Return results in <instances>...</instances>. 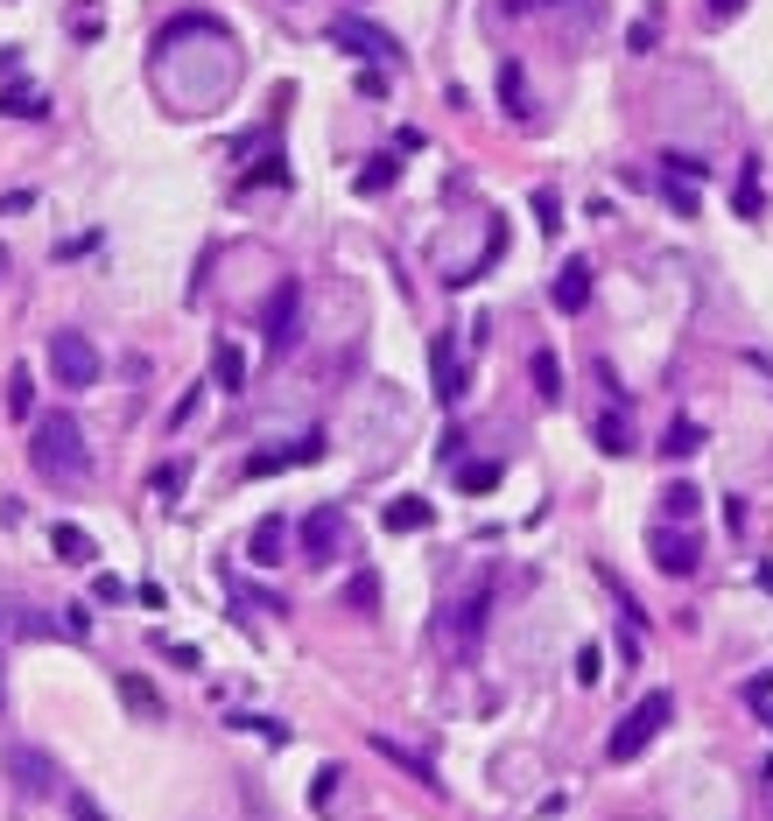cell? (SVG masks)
<instances>
[{"label": "cell", "instance_id": "cell-1", "mask_svg": "<svg viewBox=\"0 0 773 821\" xmlns=\"http://www.w3.org/2000/svg\"><path fill=\"white\" fill-rule=\"evenodd\" d=\"M28 464H36L42 477H56V485H85L92 450H85L78 414H42V422L28 428Z\"/></svg>", "mask_w": 773, "mask_h": 821}, {"label": "cell", "instance_id": "cell-2", "mask_svg": "<svg viewBox=\"0 0 773 821\" xmlns=\"http://www.w3.org/2000/svg\"><path fill=\"white\" fill-rule=\"evenodd\" d=\"M668 716H675V695H668V689H647L641 703H633V709L612 723V737H605V758H612V766H633V758H641L647 744L668 730Z\"/></svg>", "mask_w": 773, "mask_h": 821}, {"label": "cell", "instance_id": "cell-3", "mask_svg": "<svg viewBox=\"0 0 773 821\" xmlns=\"http://www.w3.org/2000/svg\"><path fill=\"white\" fill-rule=\"evenodd\" d=\"M331 42H338V50H352V56H366V64H380V70H401V42L386 36V28L359 22V14H338V22H331Z\"/></svg>", "mask_w": 773, "mask_h": 821}, {"label": "cell", "instance_id": "cell-4", "mask_svg": "<svg viewBox=\"0 0 773 821\" xmlns=\"http://www.w3.org/2000/svg\"><path fill=\"white\" fill-rule=\"evenodd\" d=\"M50 372H56L64 386H99V351H92V337L56 331V337H50Z\"/></svg>", "mask_w": 773, "mask_h": 821}, {"label": "cell", "instance_id": "cell-5", "mask_svg": "<svg viewBox=\"0 0 773 821\" xmlns=\"http://www.w3.org/2000/svg\"><path fill=\"white\" fill-rule=\"evenodd\" d=\"M647 555H654V569H668V576H696L704 541H696L689 527H654V534H647Z\"/></svg>", "mask_w": 773, "mask_h": 821}, {"label": "cell", "instance_id": "cell-6", "mask_svg": "<svg viewBox=\"0 0 773 821\" xmlns=\"http://www.w3.org/2000/svg\"><path fill=\"white\" fill-rule=\"evenodd\" d=\"M485 604H493V590H471L465 604L451 611V618H443V632H451V646H457V660H471V653H479V639H485Z\"/></svg>", "mask_w": 773, "mask_h": 821}, {"label": "cell", "instance_id": "cell-7", "mask_svg": "<svg viewBox=\"0 0 773 821\" xmlns=\"http://www.w3.org/2000/svg\"><path fill=\"white\" fill-rule=\"evenodd\" d=\"M8 780L22 786L28 800H50L56 786H64V780H56V766H50L42 752H28V744H14V752H8Z\"/></svg>", "mask_w": 773, "mask_h": 821}, {"label": "cell", "instance_id": "cell-8", "mask_svg": "<svg viewBox=\"0 0 773 821\" xmlns=\"http://www.w3.org/2000/svg\"><path fill=\"white\" fill-rule=\"evenodd\" d=\"M338 548H345V513H338V505H317V513L303 519V555L309 562H331Z\"/></svg>", "mask_w": 773, "mask_h": 821}, {"label": "cell", "instance_id": "cell-9", "mask_svg": "<svg viewBox=\"0 0 773 821\" xmlns=\"http://www.w3.org/2000/svg\"><path fill=\"white\" fill-rule=\"evenodd\" d=\"M295 323H303V295H295V281H281L275 309H267V351H289L295 345Z\"/></svg>", "mask_w": 773, "mask_h": 821}, {"label": "cell", "instance_id": "cell-10", "mask_svg": "<svg viewBox=\"0 0 773 821\" xmlns=\"http://www.w3.org/2000/svg\"><path fill=\"white\" fill-rule=\"evenodd\" d=\"M429 380H436L443 400H465V358H457L451 337H436V345H429Z\"/></svg>", "mask_w": 773, "mask_h": 821}, {"label": "cell", "instance_id": "cell-11", "mask_svg": "<svg viewBox=\"0 0 773 821\" xmlns=\"http://www.w3.org/2000/svg\"><path fill=\"white\" fill-rule=\"evenodd\" d=\"M556 309H562V317L591 309V260H562L556 267Z\"/></svg>", "mask_w": 773, "mask_h": 821}, {"label": "cell", "instance_id": "cell-12", "mask_svg": "<svg viewBox=\"0 0 773 821\" xmlns=\"http://www.w3.org/2000/svg\"><path fill=\"white\" fill-rule=\"evenodd\" d=\"M324 442L317 436H303V442H289V450H261L254 464H246V477H275V471H289V464H309V457H317Z\"/></svg>", "mask_w": 773, "mask_h": 821}, {"label": "cell", "instance_id": "cell-13", "mask_svg": "<svg viewBox=\"0 0 773 821\" xmlns=\"http://www.w3.org/2000/svg\"><path fill=\"white\" fill-rule=\"evenodd\" d=\"M386 527L394 534H422V527H436V505L429 499H386Z\"/></svg>", "mask_w": 773, "mask_h": 821}, {"label": "cell", "instance_id": "cell-14", "mask_svg": "<svg viewBox=\"0 0 773 821\" xmlns=\"http://www.w3.org/2000/svg\"><path fill=\"white\" fill-rule=\"evenodd\" d=\"M0 113L8 119H50V99L36 85H0Z\"/></svg>", "mask_w": 773, "mask_h": 821}, {"label": "cell", "instance_id": "cell-15", "mask_svg": "<svg viewBox=\"0 0 773 821\" xmlns=\"http://www.w3.org/2000/svg\"><path fill=\"white\" fill-rule=\"evenodd\" d=\"M281 548H289V527H281V519H261V527L246 534V555H254L261 569H267V562H281Z\"/></svg>", "mask_w": 773, "mask_h": 821}, {"label": "cell", "instance_id": "cell-16", "mask_svg": "<svg viewBox=\"0 0 773 821\" xmlns=\"http://www.w3.org/2000/svg\"><path fill=\"white\" fill-rule=\"evenodd\" d=\"M8 414H14V422H36V372H28V365L8 372Z\"/></svg>", "mask_w": 773, "mask_h": 821}, {"label": "cell", "instance_id": "cell-17", "mask_svg": "<svg viewBox=\"0 0 773 821\" xmlns=\"http://www.w3.org/2000/svg\"><path fill=\"white\" fill-rule=\"evenodd\" d=\"M50 548H56L64 562H78V569L99 555V548H92V534H85V527H71V519H64V527H50Z\"/></svg>", "mask_w": 773, "mask_h": 821}, {"label": "cell", "instance_id": "cell-18", "mask_svg": "<svg viewBox=\"0 0 773 821\" xmlns=\"http://www.w3.org/2000/svg\"><path fill=\"white\" fill-rule=\"evenodd\" d=\"M212 358H218V365H212V372H218V386H226V394H240V386H246V358H240V345H218Z\"/></svg>", "mask_w": 773, "mask_h": 821}, {"label": "cell", "instance_id": "cell-19", "mask_svg": "<svg viewBox=\"0 0 773 821\" xmlns=\"http://www.w3.org/2000/svg\"><path fill=\"white\" fill-rule=\"evenodd\" d=\"M183 471H190V464H176V457H169V464H155V477H148V491H155L162 505H176V499H183Z\"/></svg>", "mask_w": 773, "mask_h": 821}, {"label": "cell", "instance_id": "cell-20", "mask_svg": "<svg viewBox=\"0 0 773 821\" xmlns=\"http://www.w3.org/2000/svg\"><path fill=\"white\" fill-rule=\"evenodd\" d=\"M394 176H401V162H394V155H373V162L359 169V190H366V197H380V190H394Z\"/></svg>", "mask_w": 773, "mask_h": 821}, {"label": "cell", "instance_id": "cell-21", "mask_svg": "<svg viewBox=\"0 0 773 821\" xmlns=\"http://www.w3.org/2000/svg\"><path fill=\"white\" fill-rule=\"evenodd\" d=\"M760 162H746V169H738V218H760Z\"/></svg>", "mask_w": 773, "mask_h": 821}, {"label": "cell", "instance_id": "cell-22", "mask_svg": "<svg viewBox=\"0 0 773 821\" xmlns=\"http://www.w3.org/2000/svg\"><path fill=\"white\" fill-rule=\"evenodd\" d=\"M534 394H542V400H556V394H562V365H556V351H534Z\"/></svg>", "mask_w": 773, "mask_h": 821}, {"label": "cell", "instance_id": "cell-23", "mask_svg": "<svg viewBox=\"0 0 773 821\" xmlns=\"http://www.w3.org/2000/svg\"><path fill=\"white\" fill-rule=\"evenodd\" d=\"M121 695H127V709H134V716H155V709H162V703H155V689H148L141 675H121Z\"/></svg>", "mask_w": 773, "mask_h": 821}, {"label": "cell", "instance_id": "cell-24", "mask_svg": "<svg viewBox=\"0 0 773 821\" xmlns=\"http://www.w3.org/2000/svg\"><path fill=\"white\" fill-rule=\"evenodd\" d=\"M338 786H345V780H338V766H324V772H317V780H309V808H317V814H331V800H338Z\"/></svg>", "mask_w": 773, "mask_h": 821}, {"label": "cell", "instance_id": "cell-25", "mask_svg": "<svg viewBox=\"0 0 773 821\" xmlns=\"http://www.w3.org/2000/svg\"><path fill=\"white\" fill-rule=\"evenodd\" d=\"M457 485L479 499V491H493V485H499V464H493V457H479V464H465V477H457Z\"/></svg>", "mask_w": 773, "mask_h": 821}, {"label": "cell", "instance_id": "cell-26", "mask_svg": "<svg viewBox=\"0 0 773 821\" xmlns=\"http://www.w3.org/2000/svg\"><path fill=\"white\" fill-rule=\"evenodd\" d=\"M240 190H289V169H281V162H261V169L240 176Z\"/></svg>", "mask_w": 773, "mask_h": 821}, {"label": "cell", "instance_id": "cell-27", "mask_svg": "<svg viewBox=\"0 0 773 821\" xmlns=\"http://www.w3.org/2000/svg\"><path fill=\"white\" fill-rule=\"evenodd\" d=\"M499 99H507V113L528 119V92H520V64H499Z\"/></svg>", "mask_w": 773, "mask_h": 821}, {"label": "cell", "instance_id": "cell-28", "mask_svg": "<svg viewBox=\"0 0 773 821\" xmlns=\"http://www.w3.org/2000/svg\"><path fill=\"white\" fill-rule=\"evenodd\" d=\"M528 204H534V226H542L548 239H556V226H562V204H556V190H534Z\"/></svg>", "mask_w": 773, "mask_h": 821}, {"label": "cell", "instance_id": "cell-29", "mask_svg": "<svg viewBox=\"0 0 773 821\" xmlns=\"http://www.w3.org/2000/svg\"><path fill=\"white\" fill-rule=\"evenodd\" d=\"M598 442H605V450H619V457H626V450H633V428H626V414H605V422H598Z\"/></svg>", "mask_w": 773, "mask_h": 821}, {"label": "cell", "instance_id": "cell-30", "mask_svg": "<svg viewBox=\"0 0 773 821\" xmlns=\"http://www.w3.org/2000/svg\"><path fill=\"white\" fill-rule=\"evenodd\" d=\"M689 450H704V428H696V422H675V428H668V457H689Z\"/></svg>", "mask_w": 773, "mask_h": 821}, {"label": "cell", "instance_id": "cell-31", "mask_svg": "<svg viewBox=\"0 0 773 821\" xmlns=\"http://www.w3.org/2000/svg\"><path fill=\"white\" fill-rule=\"evenodd\" d=\"M668 513H675V519L696 513V485H689V477H675V485H668Z\"/></svg>", "mask_w": 773, "mask_h": 821}, {"label": "cell", "instance_id": "cell-32", "mask_svg": "<svg viewBox=\"0 0 773 821\" xmlns=\"http://www.w3.org/2000/svg\"><path fill=\"white\" fill-rule=\"evenodd\" d=\"M661 197H668V204H675V211H682V218H696V190H689V183H675V176H668V183H661Z\"/></svg>", "mask_w": 773, "mask_h": 821}, {"label": "cell", "instance_id": "cell-33", "mask_svg": "<svg viewBox=\"0 0 773 821\" xmlns=\"http://www.w3.org/2000/svg\"><path fill=\"white\" fill-rule=\"evenodd\" d=\"M92 596H99V604H127V583H121V576H92Z\"/></svg>", "mask_w": 773, "mask_h": 821}, {"label": "cell", "instance_id": "cell-34", "mask_svg": "<svg viewBox=\"0 0 773 821\" xmlns=\"http://www.w3.org/2000/svg\"><path fill=\"white\" fill-rule=\"evenodd\" d=\"M198 408H204V386H190V394L176 400V414H169V422H176V428H183V422H198Z\"/></svg>", "mask_w": 773, "mask_h": 821}, {"label": "cell", "instance_id": "cell-35", "mask_svg": "<svg viewBox=\"0 0 773 821\" xmlns=\"http://www.w3.org/2000/svg\"><path fill=\"white\" fill-rule=\"evenodd\" d=\"M71 36H99V8H92V0H78V14H71Z\"/></svg>", "mask_w": 773, "mask_h": 821}, {"label": "cell", "instance_id": "cell-36", "mask_svg": "<svg viewBox=\"0 0 773 821\" xmlns=\"http://www.w3.org/2000/svg\"><path fill=\"white\" fill-rule=\"evenodd\" d=\"M598 675H605V653L584 646V653H576V681H598Z\"/></svg>", "mask_w": 773, "mask_h": 821}, {"label": "cell", "instance_id": "cell-37", "mask_svg": "<svg viewBox=\"0 0 773 821\" xmlns=\"http://www.w3.org/2000/svg\"><path fill=\"white\" fill-rule=\"evenodd\" d=\"M386 85H394V78H386V70H380V64H366V70H359V92H366V99H380V92H386Z\"/></svg>", "mask_w": 773, "mask_h": 821}, {"label": "cell", "instance_id": "cell-38", "mask_svg": "<svg viewBox=\"0 0 773 821\" xmlns=\"http://www.w3.org/2000/svg\"><path fill=\"white\" fill-rule=\"evenodd\" d=\"M704 8H710V22L724 28V22H732V14H746V0H704Z\"/></svg>", "mask_w": 773, "mask_h": 821}, {"label": "cell", "instance_id": "cell-39", "mask_svg": "<svg viewBox=\"0 0 773 821\" xmlns=\"http://www.w3.org/2000/svg\"><path fill=\"white\" fill-rule=\"evenodd\" d=\"M71 821H106V814H99V800H85V794H71Z\"/></svg>", "mask_w": 773, "mask_h": 821}, {"label": "cell", "instance_id": "cell-40", "mask_svg": "<svg viewBox=\"0 0 773 821\" xmlns=\"http://www.w3.org/2000/svg\"><path fill=\"white\" fill-rule=\"evenodd\" d=\"M534 8H548V0H499V14H507V22H514V14H534Z\"/></svg>", "mask_w": 773, "mask_h": 821}, {"label": "cell", "instance_id": "cell-41", "mask_svg": "<svg viewBox=\"0 0 773 821\" xmlns=\"http://www.w3.org/2000/svg\"><path fill=\"white\" fill-rule=\"evenodd\" d=\"M0 281H8V246H0Z\"/></svg>", "mask_w": 773, "mask_h": 821}, {"label": "cell", "instance_id": "cell-42", "mask_svg": "<svg viewBox=\"0 0 773 821\" xmlns=\"http://www.w3.org/2000/svg\"><path fill=\"white\" fill-rule=\"evenodd\" d=\"M0 625H8V604H0Z\"/></svg>", "mask_w": 773, "mask_h": 821}, {"label": "cell", "instance_id": "cell-43", "mask_svg": "<svg viewBox=\"0 0 773 821\" xmlns=\"http://www.w3.org/2000/svg\"><path fill=\"white\" fill-rule=\"evenodd\" d=\"M0 703H8V695H0Z\"/></svg>", "mask_w": 773, "mask_h": 821}]
</instances>
